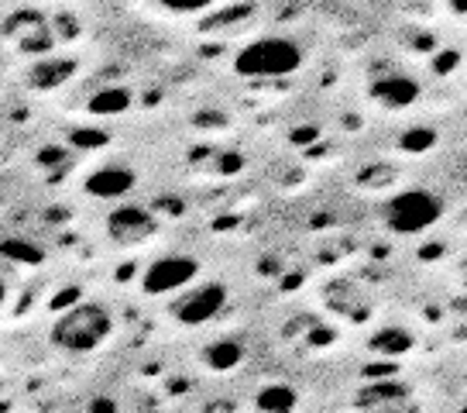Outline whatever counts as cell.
<instances>
[{"instance_id":"cell-1","label":"cell","mask_w":467,"mask_h":413,"mask_svg":"<svg viewBox=\"0 0 467 413\" xmlns=\"http://www.w3.org/2000/svg\"><path fill=\"white\" fill-rule=\"evenodd\" d=\"M48 338H52V348L62 355H93L114 338V313L103 303L79 300L52 321Z\"/></svg>"},{"instance_id":"cell-2","label":"cell","mask_w":467,"mask_h":413,"mask_svg":"<svg viewBox=\"0 0 467 413\" xmlns=\"http://www.w3.org/2000/svg\"><path fill=\"white\" fill-rule=\"evenodd\" d=\"M303 45L285 38V35H262L237 48L234 56V73L248 76V79H285L296 69H303Z\"/></svg>"},{"instance_id":"cell-3","label":"cell","mask_w":467,"mask_h":413,"mask_svg":"<svg viewBox=\"0 0 467 413\" xmlns=\"http://www.w3.org/2000/svg\"><path fill=\"white\" fill-rule=\"evenodd\" d=\"M440 217H443V200L433 190H423V186L392 193L381 204V221H385V228L406 238L430 231Z\"/></svg>"},{"instance_id":"cell-4","label":"cell","mask_w":467,"mask_h":413,"mask_svg":"<svg viewBox=\"0 0 467 413\" xmlns=\"http://www.w3.org/2000/svg\"><path fill=\"white\" fill-rule=\"evenodd\" d=\"M223 307H227V286L223 282H192L175 296L172 317L186 327H203L213 317H220Z\"/></svg>"},{"instance_id":"cell-5","label":"cell","mask_w":467,"mask_h":413,"mask_svg":"<svg viewBox=\"0 0 467 413\" xmlns=\"http://www.w3.org/2000/svg\"><path fill=\"white\" fill-rule=\"evenodd\" d=\"M200 276V262L192 255H161L141 276V290L148 296H172L192 286Z\"/></svg>"},{"instance_id":"cell-6","label":"cell","mask_w":467,"mask_h":413,"mask_svg":"<svg viewBox=\"0 0 467 413\" xmlns=\"http://www.w3.org/2000/svg\"><path fill=\"white\" fill-rule=\"evenodd\" d=\"M159 231V221L148 214L145 206H120L110 214V235L120 245H138Z\"/></svg>"},{"instance_id":"cell-7","label":"cell","mask_w":467,"mask_h":413,"mask_svg":"<svg viewBox=\"0 0 467 413\" xmlns=\"http://www.w3.org/2000/svg\"><path fill=\"white\" fill-rule=\"evenodd\" d=\"M371 97L389 111H402L420 101V83L412 76H385V79L371 83Z\"/></svg>"},{"instance_id":"cell-8","label":"cell","mask_w":467,"mask_h":413,"mask_svg":"<svg viewBox=\"0 0 467 413\" xmlns=\"http://www.w3.org/2000/svg\"><path fill=\"white\" fill-rule=\"evenodd\" d=\"M134 186V173L120 169V165H103L87 179L89 196H124Z\"/></svg>"},{"instance_id":"cell-9","label":"cell","mask_w":467,"mask_h":413,"mask_svg":"<svg viewBox=\"0 0 467 413\" xmlns=\"http://www.w3.org/2000/svg\"><path fill=\"white\" fill-rule=\"evenodd\" d=\"M203 362L217 372H231L244 362V344H241V341H234V338H220L203 352Z\"/></svg>"},{"instance_id":"cell-10","label":"cell","mask_w":467,"mask_h":413,"mask_svg":"<svg viewBox=\"0 0 467 413\" xmlns=\"http://www.w3.org/2000/svg\"><path fill=\"white\" fill-rule=\"evenodd\" d=\"M155 4L169 15H200V11H210L220 0H155Z\"/></svg>"},{"instance_id":"cell-11","label":"cell","mask_w":467,"mask_h":413,"mask_svg":"<svg viewBox=\"0 0 467 413\" xmlns=\"http://www.w3.org/2000/svg\"><path fill=\"white\" fill-rule=\"evenodd\" d=\"M254 403H258V407H265V410H289V407H296V397H292V393L285 397L282 389H272V393L265 389V393L254 399Z\"/></svg>"},{"instance_id":"cell-12","label":"cell","mask_w":467,"mask_h":413,"mask_svg":"<svg viewBox=\"0 0 467 413\" xmlns=\"http://www.w3.org/2000/svg\"><path fill=\"white\" fill-rule=\"evenodd\" d=\"M451 7L457 11V15H464V17H467V0H451Z\"/></svg>"},{"instance_id":"cell-13","label":"cell","mask_w":467,"mask_h":413,"mask_svg":"<svg viewBox=\"0 0 467 413\" xmlns=\"http://www.w3.org/2000/svg\"><path fill=\"white\" fill-rule=\"evenodd\" d=\"M4 300H7V282H4V276H0V307H4Z\"/></svg>"},{"instance_id":"cell-14","label":"cell","mask_w":467,"mask_h":413,"mask_svg":"<svg viewBox=\"0 0 467 413\" xmlns=\"http://www.w3.org/2000/svg\"><path fill=\"white\" fill-rule=\"evenodd\" d=\"M461 276H464V282H467V262H464V266H461Z\"/></svg>"}]
</instances>
